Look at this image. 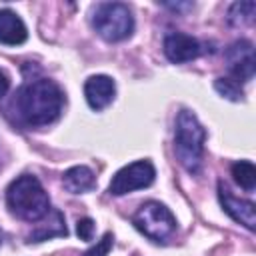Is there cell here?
I'll return each instance as SVG.
<instances>
[{"instance_id":"cell-1","label":"cell","mask_w":256,"mask_h":256,"mask_svg":"<svg viewBox=\"0 0 256 256\" xmlns=\"http://www.w3.org/2000/svg\"><path fill=\"white\" fill-rule=\"evenodd\" d=\"M64 104V94L54 80L36 78L26 82L16 94V108L20 118L28 126H46L52 124Z\"/></svg>"},{"instance_id":"cell-2","label":"cell","mask_w":256,"mask_h":256,"mask_svg":"<svg viewBox=\"0 0 256 256\" xmlns=\"http://www.w3.org/2000/svg\"><path fill=\"white\" fill-rule=\"evenodd\" d=\"M6 204L14 216L26 222H38L50 210V198L40 180L32 174H22L10 182L6 190Z\"/></svg>"},{"instance_id":"cell-3","label":"cell","mask_w":256,"mask_h":256,"mask_svg":"<svg viewBox=\"0 0 256 256\" xmlns=\"http://www.w3.org/2000/svg\"><path fill=\"white\" fill-rule=\"evenodd\" d=\"M204 142L206 130L198 122L196 114L190 110H180L174 128V154L190 174H196L200 170Z\"/></svg>"},{"instance_id":"cell-4","label":"cell","mask_w":256,"mask_h":256,"mask_svg":"<svg viewBox=\"0 0 256 256\" xmlns=\"http://www.w3.org/2000/svg\"><path fill=\"white\" fill-rule=\"evenodd\" d=\"M92 26L104 40L120 42L134 32V16L122 2H102L92 12Z\"/></svg>"},{"instance_id":"cell-5","label":"cell","mask_w":256,"mask_h":256,"mask_svg":"<svg viewBox=\"0 0 256 256\" xmlns=\"http://www.w3.org/2000/svg\"><path fill=\"white\" fill-rule=\"evenodd\" d=\"M132 224L146 238L154 242H166L176 232V218L164 204L156 200L144 202L132 216Z\"/></svg>"},{"instance_id":"cell-6","label":"cell","mask_w":256,"mask_h":256,"mask_svg":"<svg viewBox=\"0 0 256 256\" xmlns=\"http://www.w3.org/2000/svg\"><path fill=\"white\" fill-rule=\"evenodd\" d=\"M154 178H156L154 164L150 160H136V162L120 168L112 176L110 186H108V192L112 196H124L128 192L148 188L154 182Z\"/></svg>"},{"instance_id":"cell-7","label":"cell","mask_w":256,"mask_h":256,"mask_svg":"<svg viewBox=\"0 0 256 256\" xmlns=\"http://www.w3.org/2000/svg\"><path fill=\"white\" fill-rule=\"evenodd\" d=\"M224 58H226V66L230 70V74L234 76V80L240 82H250L254 78V70H256V60H254V46L250 40H236L232 42L226 50H224Z\"/></svg>"},{"instance_id":"cell-8","label":"cell","mask_w":256,"mask_h":256,"mask_svg":"<svg viewBox=\"0 0 256 256\" xmlns=\"http://www.w3.org/2000/svg\"><path fill=\"white\" fill-rule=\"evenodd\" d=\"M218 198L224 208V212L238 224H242L248 230L256 228V206L252 200H244L234 196L222 182H218Z\"/></svg>"},{"instance_id":"cell-9","label":"cell","mask_w":256,"mask_h":256,"mask_svg":"<svg viewBox=\"0 0 256 256\" xmlns=\"http://www.w3.org/2000/svg\"><path fill=\"white\" fill-rule=\"evenodd\" d=\"M202 52L200 42L188 34L182 32H170L164 38V54L170 62L174 64H182V62H190L194 58H198Z\"/></svg>"},{"instance_id":"cell-10","label":"cell","mask_w":256,"mask_h":256,"mask_svg":"<svg viewBox=\"0 0 256 256\" xmlns=\"http://www.w3.org/2000/svg\"><path fill=\"white\" fill-rule=\"evenodd\" d=\"M114 94H116V84L110 76L106 74H96V76H90L84 84V96H86V102L92 110L100 112L104 110L112 100H114Z\"/></svg>"},{"instance_id":"cell-11","label":"cell","mask_w":256,"mask_h":256,"mask_svg":"<svg viewBox=\"0 0 256 256\" xmlns=\"http://www.w3.org/2000/svg\"><path fill=\"white\" fill-rule=\"evenodd\" d=\"M40 224H36V228L26 236V242H44V240H50V238H62L68 234V228H66V222H64V216L60 210H48V214L44 218L38 220Z\"/></svg>"},{"instance_id":"cell-12","label":"cell","mask_w":256,"mask_h":256,"mask_svg":"<svg viewBox=\"0 0 256 256\" xmlns=\"http://www.w3.org/2000/svg\"><path fill=\"white\" fill-rule=\"evenodd\" d=\"M26 38H28V30L22 18L16 12L2 8L0 10V44L18 46V44H24Z\"/></svg>"},{"instance_id":"cell-13","label":"cell","mask_w":256,"mask_h":256,"mask_svg":"<svg viewBox=\"0 0 256 256\" xmlns=\"http://www.w3.org/2000/svg\"><path fill=\"white\" fill-rule=\"evenodd\" d=\"M62 186L70 194H84L96 186V176L88 166H72L62 174Z\"/></svg>"},{"instance_id":"cell-14","label":"cell","mask_w":256,"mask_h":256,"mask_svg":"<svg viewBox=\"0 0 256 256\" xmlns=\"http://www.w3.org/2000/svg\"><path fill=\"white\" fill-rule=\"evenodd\" d=\"M232 176H234V182L246 190V192H252L256 188V168L250 160H238L232 164Z\"/></svg>"},{"instance_id":"cell-15","label":"cell","mask_w":256,"mask_h":256,"mask_svg":"<svg viewBox=\"0 0 256 256\" xmlns=\"http://www.w3.org/2000/svg\"><path fill=\"white\" fill-rule=\"evenodd\" d=\"M254 14H256V4L252 0H242V2H234L228 10V22L236 28L240 26H246V24H252L254 20Z\"/></svg>"},{"instance_id":"cell-16","label":"cell","mask_w":256,"mask_h":256,"mask_svg":"<svg viewBox=\"0 0 256 256\" xmlns=\"http://www.w3.org/2000/svg\"><path fill=\"white\" fill-rule=\"evenodd\" d=\"M214 88H216V92H218L220 96H224V98H228V100H234V102L242 100V96H244L240 84H238L236 80H232V78H216Z\"/></svg>"},{"instance_id":"cell-17","label":"cell","mask_w":256,"mask_h":256,"mask_svg":"<svg viewBox=\"0 0 256 256\" xmlns=\"http://www.w3.org/2000/svg\"><path fill=\"white\" fill-rule=\"evenodd\" d=\"M112 244H114V236L110 232H106L92 248H88L84 252V256H108V252L112 250Z\"/></svg>"},{"instance_id":"cell-18","label":"cell","mask_w":256,"mask_h":256,"mask_svg":"<svg viewBox=\"0 0 256 256\" xmlns=\"http://www.w3.org/2000/svg\"><path fill=\"white\" fill-rule=\"evenodd\" d=\"M76 234L80 240H92L94 236V220L92 218H80L76 224Z\"/></svg>"},{"instance_id":"cell-19","label":"cell","mask_w":256,"mask_h":256,"mask_svg":"<svg viewBox=\"0 0 256 256\" xmlns=\"http://www.w3.org/2000/svg\"><path fill=\"white\" fill-rule=\"evenodd\" d=\"M8 86H10V82H8V76H6V74L0 70V98H2V96L8 92Z\"/></svg>"},{"instance_id":"cell-20","label":"cell","mask_w":256,"mask_h":256,"mask_svg":"<svg viewBox=\"0 0 256 256\" xmlns=\"http://www.w3.org/2000/svg\"><path fill=\"white\" fill-rule=\"evenodd\" d=\"M166 8H170V10H188V8H192V4L190 2H186V4H180V2H176V4H164Z\"/></svg>"},{"instance_id":"cell-21","label":"cell","mask_w":256,"mask_h":256,"mask_svg":"<svg viewBox=\"0 0 256 256\" xmlns=\"http://www.w3.org/2000/svg\"><path fill=\"white\" fill-rule=\"evenodd\" d=\"M2 242H4V232L0 230V246H2Z\"/></svg>"}]
</instances>
